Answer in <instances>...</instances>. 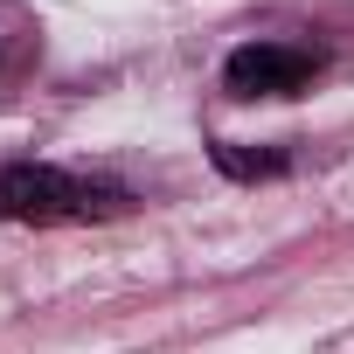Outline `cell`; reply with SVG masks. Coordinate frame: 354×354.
Returning a JSON list of instances; mask_svg holds the SVG:
<instances>
[{"mask_svg":"<svg viewBox=\"0 0 354 354\" xmlns=\"http://www.w3.org/2000/svg\"><path fill=\"white\" fill-rule=\"evenodd\" d=\"M132 195L111 188V181H84V174H63V167H0V223H104V216H125Z\"/></svg>","mask_w":354,"mask_h":354,"instance_id":"obj_1","label":"cell"},{"mask_svg":"<svg viewBox=\"0 0 354 354\" xmlns=\"http://www.w3.org/2000/svg\"><path fill=\"white\" fill-rule=\"evenodd\" d=\"M223 84L236 97H299L313 84V49H292V42H243L230 63H223Z\"/></svg>","mask_w":354,"mask_h":354,"instance_id":"obj_2","label":"cell"},{"mask_svg":"<svg viewBox=\"0 0 354 354\" xmlns=\"http://www.w3.org/2000/svg\"><path fill=\"white\" fill-rule=\"evenodd\" d=\"M216 160H223L230 174H243V181H250V174H285L278 153H236V146H216Z\"/></svg>","mask_w":354,"mask_h":354,"instance_id":"obj_3","label":"cell"}]
</instances>
